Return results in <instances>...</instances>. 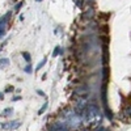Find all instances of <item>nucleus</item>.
<instances>
[{"instance_id": "f257e3e1", "label": "nucleus", "mask_w": 131, "mask_h": 131, "mask_svg": "<svg viewBox=\"0 0 131 131\" xmlns=\"http://www.w3.org/2000/svg\"><path fill=\"white\" fill-rule=\"evenodd\" d=\"M11 17V12H8L7 15H4L1 18H0V37H3L5 33V28H7V22Z\"/></svg>"}, {"instance_id": "f03ea898", "label": "nucleus", "mask_w": 131, "mask_h": 131, "mask_svg": "<svg viewBox=\"0 0 131 131\" xmlns=\"http://www.w3.org/2000/svg\"><path fill=\"white\" fill-rule=\"evenodd\" d=\"M50 131H68V126L62 122H57L50 126Z\"/></svg>"}, {"instance_id": "7ed1b4c3", "label": "nucleus", "mask_w": 131, "mask_h": 131, "mask_svg": "<svg viewBox=\"0 0 131 131\" xmlns=\"http://www.w3.org/2000/svg\"><path fill=\"white\" fill-rule=\"evenodd\" d=\"M20 126H21L20 121H13V122H8V125H3V127H4V129H8V130H15Z\"/></svg>"}, {"instance_id": "20e7f679", "label": "nucleus", "mask_w": 131, "mask_h": 131, "mask_svg": "<svg viewBox=\"0 0 131 131\" xmlns=\"http://www.w3.org/2000/svg\"><path fill=\"white\" fill-rule=\"evenodd\" d=\"M21 55L25 58V60H26L28 63H30V59H32V57H30V54H29V52H26V51H22V52H21Z\"/></svg>"}, {"instance_id": "39448f33", "label": "nucleus", "mask_w": 131, "mask_h": 131, "mask_svg": "<svg viewBox=\"0 0 131 131\" xmlns=\"http://www.w3.org/2000/svg\"><path fill=\"white\" fill-rule=\"evenodd\" d=\"M92 15H93V9H88V12H85L84 15H83V18H88V17H92Z\"/></svg>"}, {"instance_id": "423d86ee", "label": "nucleus", "mask_w": 131, "mask_h": 131, "mask_svg": "<svg viewBox=\"0 0 131 131\" xmlns=\"http://www.w3.org/2000/svg\"><path fill=\"white\" fill-rule=\"evenodd\" d=\"M9 64V60L8 59H0V67H4Z\"/></svg>"}, {"instance_id": "0eeeda50", "label": "nucleus", "mask_w": 131, "mask_h": 131, "mask_svg": "<svg viewBox=\"0 0 131 131\" xmlns=\"http://www.w3.org/2000/svg\"><path fill=\"white\" fill-rule=\"evenodd\" d=\"M47 105H49V104H47V102H45V104H43V106L40 109V111H38V114H43V111L47 109Z\"/></svg>"}, {"instance_id": "6e6552de", "label": "nucleus", "mask_w": 131, "mask_h": 131, "mask_svg": "<svg viewBox=\"0 0 131 131\" xmlns=\"http://www.w3.org/2000/svg\"><path fill=\"white\" fill-rule=\"evenodd\" d=\"M46 62H47V59H46V58H45V59L42 60V62H41V63H38V66H37V69H40V68H42V67L45 66V64H46Z\"/></svg>"}, {"instance_id": "1a4fd4ad", "label": "nucleus", "mask_w": 131, "mask_h": 131, "mask_svg": "<svg viewBox=\"0 0 131 131\" xmlns=\"http://www.w3.org/2000/svg\"><path fill=\"white\" fill-rule=\"evenodd\" d=\"M12 111H13V109L9 108V109H5L4 111H3V114H4V115H9V114H12Z\"/></svg>"}, {"instance_id": "9d476101", "label": "nucleus", "mask_w": 131, "mask_h": 131, "mask_svg": "<svg viewBox=\"0 0 131 131\" xmlns=\"http://www.w3.org/2000/svg\"><path fill=\"white\" fill-rule=\"evenodd\" d=\"M25 72H26V74H32V72H33V69H32V66H30V63H29V66H26V67H25Z\"/></svg>"}, {"instance_id": "9b49d317", "label": "nucleus", "mask_w": 131, "mask_h": 131, "mask_svg": "<svg viewBox=\"0 0 131 131\" xmlns=\"http://www.w3.org/2000/svg\"><path fill=\"white\" fill-rule=\"evenodd\" d=\"M59 52H62L60 51V47H55V51H54V54H52V57H57Z\"/></svg>"}, {"instance_id": "f8f14e48", "label": "nucleus", "mask_w": 131, "mask_h": 131, "mask_svg": "<svg viewBox=\"0 0 131 131\" xmlns=\"http://www.w3.org/2000/svg\"><path fill=\"white\" fill-rule=\"evenodd\" d=\"M125 113H126L127 115H129L130 118H131V106H129V108H127V109H126V111H125Z\"/></svg>"}, {"instance_id": "ddd939ff", "label": "nucleus", "mask_w": 131, "mask_h": 131, "mask_svg": "<svg viewBox=\"0 0 131 131\" xmlns=\"http://www.w3.org/2000/svg\"><path fill=\"white\" fill-rule=\"evenodd\" d=\"M22 4H24V3H22V1H21V3H18V4L16 5V11H18V9H20V8L22 7Z\"/></svg>"}, {"instance_id": "4468645a", "label": "nucleus", "mask_w": 131, "mask_h": 131, "mask_svg": "<svg viewBox=\"0 0 131 131\" xmlns=\"http://www.w3.org/2000/svg\"><path fill=\"white\" fill-rule=\"evenodd\" d=\"M7 92H11V91H13V87H7V89H5Z\"/></svg>"}, {"instance_id": "2eb2a0df", "label": "nucleus", "mask_w": 131, "mask_h": 131, "mask_svg": "<svg viewBox=\"0 0 131 131\" xmlns=\"http://www.w3.org/2000/svg\"><path fill=\"white\" fill-rule=\"evenodd\" d=\"M3 97H4V96H3V93H0V100H3Z\"/></svg>"}, {"instance_id": "dca6fc26", "label": "nucleus", "mask_w": 131, "mask_h": 131, "mask_svg": "<svg viewBox=\"0 0 131 131\" xmlns=\"http://www.w3.org/2000/svg\"><path fill=\"white\" fill-rule=\"evenodd\" d=\"M37 1H42V0H37Z\"/></svg>"}]
</instances>
